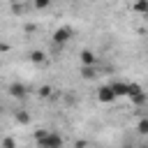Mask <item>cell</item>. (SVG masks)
Segmentation results:
<instances>
[{"label": "cell", "instance_id": "obj_10", "mask_svg": "<svg viewBox=\"0 0 148 148\" xmlns=\"http://www.w3.org/2000/svg\"><path fill=\"white\" fill-rule=\"evenodd\" d=\"M136 132H139V134H143V136L148 134V116H146V118H141V120L136 123Z\"/></svg>", "mask_w": 148, "mask_h": 148}, {"label": "cell", "instance_id": "obj_9", "mask_svg": "<svg viewBox=\"0 0 148 148\" xmlns=\"http://www.w3.org/2000/svg\"><path fill=\"white\" fill-rule=\"evenodd\" d=\"M14 120H16L18 125H30V116H28L25 111H16V113H14Z\"/></svg>", "mask_w": 148, "mask_h": 148}, {"label": "cell", "instance_id": "obj_7", "mask_svg": "<svg viewBox=\"0 0 148 148\" xmlns=\"http://www.w3.org/2000/svg\"><path fill=\"white\" fill-rule=\"evenodd\" d=\"M132 12L148 16V0H134V5H132Z\"/></svg>", "mask_w": 148, "mask_h": 148}, {"label": "cell", "instance_id": "obj_15", "mask_svg": "<svg viewBox=\"0 0 148 148\" xmlns=\"http://www.w3.org/2000/svg\"><path fill=\"white\" fill-rule=\"evenodd\" d=\"M9 2H12V5H18V2H23V0H9Z\"/></svg>", "mask_w": 148, "mask_h": 148}, {"label": "cell", "instance_id": "obj_3", "mask_svg": "<svg viewBox=\"0 0 148 148\" xmlns=\"http://www.w3.org/2000/svg\"><path fill=\"white\" fill-rule=\"evenodd\" d=\"M97 99H99L102 104H113L118 97H116V92L111 90V86L106 83V86H99V88H97Z\"/></svg>", "mask_w": 148, "mask_h": 148}, {"label": "cell", "instance_id": "obj_2", "mask_svg": "<svg viewBox=\"0 0 148 148\" xmlns=\"http://www.w3.org/2000/svg\"><path fill=\"white\" fill-rule=\"evenodd\" d=\"M51 39H53V44H58V46L67 44V42L72 39V28H69V25L56 28V30H53V35H51Z\"/></svg>", "mask_w": 148, "mask_h": 148}, {"label": "cell", "instance_id": "obj_4", "mask_svg": "<svg viewBox=\"0 0 148 148\" xmlns=\"http://www.w3.org/2000/svg\"><path fill=\"white\" fill-rule=\"evenodd\" d=\"M79 58H81V65H83V67H97V56H95L92 51L83 49V51L79 53Z\"/></svg>", "mask_w": 148, "mask_h": 148}, {"label": "cell", "instance_id": "obj_1", "mask_svg": "<svg viewBox=\"0 0 148 148\" xmlns=\"http://www.w3.org/2000/svg\"><path fill=\"white\" fill-rule=\"evenodd\" d=\"M35 141L39 148H62V136L53 130H35Z\"/></svg>", "mask_w": 148, "mask_h": 148}, {"label": "cell", "instance_id": "obj_16", "mask_svg": "<svg viewBox=\"0 0 148 148\" xmlns=\"http://www.w3.org/2000/svg\"><path fill=\"white\" fill-rule=\"evenodd\" d=\"M69 2H74V0H69Z\"/></svg>", "mask_w": 148, "mask_h": 148}, {"label": "cell", "instance_id": "obj_12", "mask_svg": "<svg viewBox=\"0 0 148 148\" xmlns=\"http://www.w3.org/2000/svg\"><path fill=\"white\" fill-rule=\"evenodd\" d=\"M51 92H53V88H51V86H42V88H37V95H39L42 99L51 97Z\"/></svg>", "mask_w": 148, "mask_h": 148}, {"label": "cell", "instance_id": "obj_13", "mask_svg": "<svg viewBox=\"0 0 148 148\" xmlns=\"http://www.w3.org/2000/svg\"><path fill=\"white\" fill-rule=\"evenodd\" d=\"M2 148H16V139L14 136H5L2 139Z\"/></svg>", "mask_w": 148, "mask_h": 148}, {"label": "cell", "instance_id": "obj_11", "mask_svg": "<svg viewBox=\"0 0 148 148\" xmlns=\"http://www.w3.org/2000/svg\"><path fill=\"white\" fill-rule=\"evenodd\" d=\"M30 60H32L35 65H42L46 58H44V53H42V51H32V53H30Z\"/></svg>", "mask_w": 148, "mask_h": 148}, {"label": "cell", "instance_id": "obj_8", "mask_svg": "<svg viewBox=\"0 0 148 148\" xmlns=\"http://www.w3.org/2000/svg\"><path fill=\"white\" fill-rule=\"evenodd\" d=\"M81 76H83L86 81L95 79V76H97V67H83V65H81Z\"/></svg>", "mask_w": 148, "mask_h": 148}, {"label": "cell", "instance_id": "obj_14", "mask_svg": "<svg viewBox=\"0 0 148 148\" xmlns=\"http://www.w3.org/2000/svg\"><path fill=\"white\" fill-rule=\"evenodd\" d=\"M32 5H35V9H46L51 5V0H32Z\"/></svg>", "mask_w": 148, "mask_h": 148}, {"label": "cell", "instance_id": "obj_5", "mask_svg": "<svg viewBox=\"0 0 148 148\" xmlns=\"http://www.w3.org/2000/svg\"><path fill=\"white\" fill-rule=\"evenodd\" d=\"M25 92H28V88H25L23 83H18V81L9 86V95H12V97H18V99H23V97H25Z\"/></svg>", "mask_w": 148, "mask_h": 148}, {"label": "cell", "instance_id": "obj_6", "mask_svg": "<svg viewBox=\"0 0 148 148\" xmlns=\"http://www.w3.org/2000/svg\"><path fill=\"white\" fill-rule=\"evenodd\" d=\"M130 102H132L134 106H146V104H148V92H146V90H141V92H136Z\"/></svg>", "mask_w": 148, "mask_h": 148}]
</instances>
